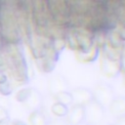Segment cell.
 Segmentation results:
<instances>
[{"label": "cell", "instance_id": "16", "mask_svg": "<svg viewBox=\"0 0 125 125\" xmlns=\"http://www.w3.org/2000/svg\"><path fill=\"white\" fill-rule=\"evenodd\" d=\"M31 88L32 87H23L20 89L16 94V100L21 104H24L31 93Z\"/></svg>", "mask_w": 125, "mask_h": 125}, {"label": "cell", "instance_id": "17", "mask_svg": "<svg viewBox=\"0 0 125 125\" xmlns=\"http://www.w3.org/2000/svg\"><path fill=\"white\" fill-rule=\"evenodd\" d=\"M13 91H14V87L10 80H7L6 82L0 84V96L8 97L13 93Z\"/></svg>", "mask_w": 125, "mask_h": 125}, {"label": "cell", "instance_id": "18", "mask_svg": "<svg viewBox=\"0 0 125 125\" xmlns=\"http://www.w3.org/2000/svg\"><path fill=\"white\" fill-rule=\"evenodd\" d=\"M49 125H68L65 118H56V119H51Z\"/></svg>", "mask_w": 125, "mask_h": 125}, {"label": "cell", "instance_id": "13", "mask_svg": "<svg viewBox=\"0 0 125 125\" xmlns=\"http://www.w3.org/2000/svg\"><path fill=\"white\" fill-rule=\"evenodd\" d=\"M100 53H101V50L96 45H94L90 50H88L86 52H77L76 59L80 62L91 63V62H94L99 58Z\"/></svg>", "mask_w": 125, "mask_h": 125}, {"label": "cell", "instance_id": "21", "mask_svg": "<svg viewBox=\"0 0 125 125\" xmlns=\"http://www.w3.org/2000/svg\"><path fill=\"white\" fill-rule=\"evenodd\" d=\"M114 124H116V125H125V115L115 118V123Z\"/></svg>", "mask_w": 125, "mask_h": 125}, {"label": "cell", "instance_id": "15", "mask_svg": "<svg viewBox=\"0 0 125 125\" xmlns=\"http://www.w3.org/2000/svg\"><path fill=\"white\" fill-rule=\"evenodd\" d=\"M56 102H59L61 104H63L66 106H71L73 104V100L72 96L70 94V91H64V92H60L56 95L53 96Z\"/></svg>", "mask_w": 125, "mask_h": 125}, {"label": "cell", "instance_id": "3", "mask_svg": "<svg viewBox=\"0 0 125 125\" xmlns=\"http://www.w3.org/2000/svg\"><path fill=\"white\" fill-rule=\"evenodd\" d=\"M66 46L77 52H86L94 45V33L84 27H70L66 29L64 36Z\"/></svg>", "mask_w": 125, "mask_h": 125}, {"label": "cell", "instance_id": "9", "mask_svg": "<svg viewBox=\"0 0 125 125\" xmlns=\"http://www.w3.org/2000/svg\"><path fill=\"white\" fill-rule=\"evenodd\" d=\"M65 120L68 125H81L85 123V107L79 104H72L68 108Z\"/></svg>", "mask_w": 125, "mask_h": 125}, {"label": "cell", "instance_id": "14", "mask_svg": "<svg viewBox=\"0 0 125 125\" xmlns=\"http://www.w3.org/2000/svg\"><path fill=\"white\" fill-rule=\"evenodd\" d=\"M68 108L69 107L64 105L63 104L55 102L51 106V112L57 118H65V116L67 115V112H68Z\"/></svg>", "mask_w": 125, "mask_h": 125}, {"label": "cell", "instance_id": "23", "mask_svg": "<svg viewBox=\"0 0 125 125\" xmlns=\"http://www.w3.org/2000/svg\"><path fill=\"white\" fill-rule=\"evenodd\" d=\"M3 46H4V43H3V40H2V36H1V31H0V51L3 49Z\"/></svg>", "mask_w": 125, "mask_h": 125}, {"label": "cell", "instance_id": "5", "mask_svg": "<svg viewBox=\"0 0 125 125\" xmlns=\"http://www.w3.org/2000/svg\"><path fill=\"white\" fill-rule=\"evenodd\" d=\"M85 123L89 125H97L99 124L104 116L105 108H104L101 104H99L96 101H91L85 106Z\"/></svg>", "mask_w": 125, "mask_h": 125}, {"label": "cell", "instance_id": "20", "mask_svg": "<svg viewBox=\"0 0 125 125\" xmlns=\"http://www.w3.org/2000/svg\"><path fill=\"white\" fill-rule=\"evenodd\" d=\"M10 125H28V124L21 119H13V120H11Z\"/></svg>", "mask_w": 125, "mask_h": 125}, {"label": "cell", "instance_id": "1", "mask_svg": "<svg viewBox=\"0 0 125 125\" xmlns=\"http://www.w3.org/2000/svg\"><path fill=\"white\" fill-rule=\"evenodd\" d=\"M2 52L5 56L7 62L9 75L16 82L20 84H25L33 76V71L30 70V66L25 59L21 45H4Z\"/></svg>", "mask_w": 125, "mask_h": 125}, {"label": "cell", "instance_id": "11", "mask_svg": "<svg viewBox=\"0 0 125 125\" xmlns=\"http://www.w3.org/2000/svg\"><path fill=\"white\" fill-rule=\"evenodd\" d=\"M50 121L51 119L43 107L31 111L28 116V125H49Z\"/></svg>", "mask_w": 125, "mask_h": 125}, {"label": "cell", "instance_id": "24", "mask_svg": "<svg viewBox=\"0 0 125 125\" xmlns=\"http://www.w3.org/2000/svg\"><path fill=\"white\" fill-rule=\"evenodd\" d=\"M81 125H89V124H87V123H83V124H81Z\"/></svg>", "mask_w": 125, "mask_h": 125}, {"label": "cell", "instance_id": "19", "mask_svg": "<svg viewBox=\"0 0 125 125\" xmlns=\"http://www.w3.org/2000/svg\"><path fill=\"white\" fill-rule=\"evenodd\" d=\"M6 118H10L9 111H8L6 108L0 106V121H1V120H4V119H6Z\"/></svg>", "mask_w": 125, "mask_h": 125}, {"label": "cell", "instance_id": "6", "mask_svg": "<svg viewBox=\"0 0 125 125\" xmlns=\"http://www.w3.org/2000/svg\"><path fill=\"white\" fill-rule=\"evenodd\" d=\"M100 66H101L102 72L108 78H115L120 73L119 61L109 59L108 57H106L103 54H102Z\"/></svg>", "mask_w": 125, "mask_h": 125}, {"label": "cell", "instance_id": "22", "mask_svg": "<svg viewBox=\"0 0 125 125\" xmlns=\"http://www.w3.org/2000/svg\"><path fill=\"white\" fill-rule=\"evenodd\" d=\"M10 123H11V118H6L0 121V125H10Z\"/></svg>", "mask_w": 125, "mask_h": 125}, {"label": "cell", "instance_id": "8", "mask_svg": "<svg viewBox=\"0 0 125 125\" xmlns=\"http://www.w3.org/2000/svg\"><path fill=\"white\" fill-rule=\"evenodd\" d=\"M48 90L51 95H56L60 92L70 91L69 83L64 76L62 74H55L48 80Z\"/></svg>", "mask_w": 125, "mask_h": 125}, {"label": "cell", "instance_id": "2", "mask_svg": "<svg viewBox=\"0 0 125 125\" xmlns=\"http://www.w3.org/2000/svg\"><path fill=\"white\" fill-rule=\"evenodd\" d=\"M0 31L4 45H21L14 2L0 1Z\"/></svg>", "mask_w": 125, "mask_h": 125}, {"label": "cell", "instance_id": "25", "mask_svg": "<svg viewBox=\"0 0 125 125\" xmlns=\"http://www.w3.org/2000/svg\"><path fill=\"white\" fill-rule=\"evenodd\" d=\"M109 125H116V124H114V123H113V124H109Z\"/></svg>", "mask_w": 125, "mask_h": 125}, {"label": "cell", "instance_id": "10", "mask_svg": "<svg viewBox=\"0 0 125 125\" xmlns=\"http://www.w3.org/2000/svg\"><path fill=\"white\" fill-rule=\"evenodd\" d=\"M23 104L30 112L33 111V110H36V109H39V108L43 107V97H42V94L39 92L38 89L32 87L31 88V93H30L28 99L26 100V102Z\"/></svg>", "mask_w": 125, "mask_h": 125}, {"label": "cell", "instance_id": "7", "mask_svg": "<svg viewBox=\"0 0 125 125\" xmlns=\"http://www.w3.org/2000/svg\"><path fill=\"white\" fill-rule=\"evenodd\" d=\"M70 94L72 96L73 104H79L85 106L91 101H93V92L91 89L86 87H76L70 90Z\"/></svg>", "mask_w": 125, "mask_h": 125}, {"label": "cell", "instance_id": "4", "mask_svg": "<svg viewBox=\"0 0 125 125\" xmlns=\"http://www.w3.org/2000/svg\"><path fill=\"white\" fill-rule=\"evenodd\" d=\"M93 92V99L96 101L99 104H101L104 108H107L116 96L114 94L113 88L106 82L100 81L98 82L95 86L94 89L92 90Z\"/></svg>", "mask_w": 125, "mask_h": 125}, {"label": "cell", "instance_id": "12", "mask_svg": "<svg viewBox=\"0 0 125 125\" xmlns=\"http://www.w3.org/2000/svg\"><path fill=\"white\" fill-rule=\"evenodd\" d=\"M108 108L115 118L125 115V96H115Z\"/></svg>", "mask_w": 125, "mask_h": 125}]
</instances>
